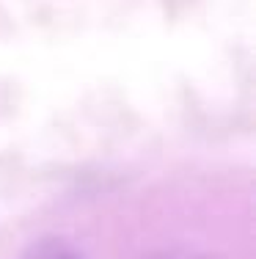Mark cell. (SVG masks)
<instances>
[{"instance_id": "obj_1", "label": "cell", "mask_w": 256, "mask_h": 259, "mask_svg": "<svg viewBox=\"0 0 256 259\" xmlns=\"http://www.w3.org/2000/svg\"><path fill=\"white\" fill-rule=\"evenodd\" d=\"M44 259H77V256L69 254V251H53V254H47Z\"/></svg>"}]
</instances>
